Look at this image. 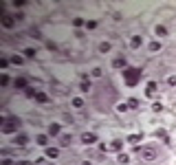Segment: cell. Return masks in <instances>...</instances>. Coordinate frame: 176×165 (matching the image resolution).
<instances>
[{"mask_svg":"<svg viewBox=\"0 0 176 165\" xmlns=\"http://www.w3.org/2000/svg\"><path fill=\"white\" fill-rule=\"evenodd\" d=\"M134 152H139L141 158H145V161H154V158H156V148H150V145H145V148H134Z\"/></svg>","mask_w":176,"mask_h":165,"instance_id":"obj_3","label":"cell"},{"mask_svg":"<svg viewBox=\"0 0 176 165\" xmlns=\"http://www.w3.org/2000/svg\"><path fill=\"white\" fill-rule=\"evenodd\" d=\"M0 16H2V26L5 29H11V26L16 24V18H11L9 13H5V9H0Z\"/></svg>","mask_w":176,"mask_h":165,"instance_id":"obj_4","label":"cell"},{"mask_svg":"<svg viewBox=\"0 0 176 165\" xmlns=\"http://www.w3.org/2000/svg\"><path fill=\"white\" fill-rule=\"evenodd\" d=\"M26 84H29V82H26V77H18V79H16V88H24V90H26Z\"/></svg>","mask_w":176,"mask_h":165,"instance_id":"obj_10","label":"cell"},{"mask_svg":"<svg viewBox=\"0 0 176 165\" xmlns=\"http://www.w3.org/2000/svg\"><path fill=\"white\" fill-rule=\"evenodd\" d=\"M141 42H143L141 35H134L132 40H130V46H132V49H139V46H141Z\"/></svg>","mask_w":176,"mask_h":165,"instance_id":"obj_8","label":"cell"},{"mask_svg":"<svg viewBox=\"0 0 176 165\" xmlns=\"http://www.w3.org/2000/svg\"><path fill=\"white\" fill-rule=\"evenodd\" d=\"M73 26H77V29L84 26V20H82V18H75V20H73Z\"/></svg>","mask_w":176,"mask_h":165,"instance_id":"obj_22","label":"cell"},{"mask_svg":"<svg viewBox=\"0 0 176 165\" xmlns=\"http://www.w3.org/2000/svg\"><path fill=\"white\" fill-rule=\"evenodd\" d=\"M73 106H75V108H82V106H84V99H82V97H75V99H73Z\"/></svg>","mask_w":176,"mask_h":165,"instance_id":"obj_16","label":"cell"},{"mask_svg":"<svg viewBox=\"0 0 176 165\" xmlns=\"http://www.w3.org/2000/svg\"><path fill=\"white\" fill-rule=\"evenodd\" d=\"M156 95V82H150L145 86V97H154Z\"/></svg>","mask_w":176,"mask_h":165,"instance_id":"obj_5","label":"cell"},{"mask_svg":"<svg viewBox=\"0 0 176 165\" xmlns=\"http://www.w3.org/2000/svg\"><path fill=\"white\" fill-rule=\"evenodd\" d=\"M24 55H26V57H35V49H26Z\"/></svg>","mask_w":176,"mask_h":165,"instance_id":"obj_24","label":"cell"},{"mask_svg":"<svg viewBox=\"0 0 176 165\" xmlns=\"http://www.w3.org/2000/svg\"><path fill=\"white\" fill-rule=\"evenodd\" d=\"M2 165H13V163H11V158H5V161H2Z\"/></svg>","mask_w":176,"mask_h":165,"instance_id":"obj_32","label":"cell"},{"mask_svg":"<svg viewBox=\"0 0 176 165\" xmlns=\"http://www.w3.org/2000/svg\"><path fill=\"white\" fill-rule=\"evenodd\" d=\"M167 84L169 86H176V77H167Z\"/></svg>","mask_w":176,"mask_h":165,"instance_id":"obj_31","label":"cell"},{"mask_svg":"<svg viewBox=\"0 0 176 165\" xmlns=\"http://www.w3.org/2000/svg\"><path fill=\"white\" fill-rule=\"evenodd\" d=\"M82 141H84V143H95V141H97V134H92V132H84V134H82Z\"/></svg>","mask_w":176,"mask_h":165,"instance_id":"obj_7","label":"cell"},{"mask_svg":"<svg viewBox=\"0 0 176 165\" xmlns=\"http://www.w3.org/2000/svg\"><path fill=\"white\" fill-rule=\"evenodd\" d=\"M26 143H29V139H26L24 134H20V137H16V145H20V148H24Z\"/></svg>","mask_w":176,"mask_h":165,"instance_id":"obj_9","label":"cell"},{"mask_svg":"<svg viewBox=\"0 0 176 165\" xmlns=\"http://www.w3.org/2000/svg\"><path fill=\"white\" fill-rule=\"evenodd\" d=\"M112 68H126V57H123V55L115 57L112 59Z\"/></svg>","mask_w":176,"mask_h":165,"instance_id":"obj_6","label":"cell"},{"mask_svg":"<svg viewBox=\"0 0 176 165\" xmlns=\"http://www.w3.org/2000/svg\"><path fill=\"white\" fill-rule=\"evenodd\" d=\"M59 130H62V128H59V123H51L49 134H53V137H55V134H59Z\"/></svg>","mask_w":176,"mask_h":165,"instance_id":"obj_11","label":"cell"},{"mask_svg":"<svg viewBox=\"0 0 176 165\" xmlns=\"http://www.w3.org/2000/svg\"><path fill=\"white\" fill-rule=\"evenodd\" d=\"M152 110H154V112H161V110H163V106H161L159 101H156V104H154V106H152Z\"/></svg>","mask_w":176,"mask_h":165,"instance_id":"obj_29","label":"cell"},{"mask_svg":"<svg viewBox=\"0 0 176 165\" xmlns=\"http://www.w3.org/2000/svg\"><path fill=\"white\" fill-rule=\"evenodd\" d=\"M123 77H126L128 86H136L139 84V77H141V71L139 68H126L123 71Z\"/></svg>","mask_w":176,"mask_h":165,"instance_id":"obj_1","label":"cell"},{"mask_svg":"<svg viewBox=\"0 0 176 165\" xmlns=\"http://www.w3.org/2000/svg\"><path fill=\"white\" fill-rule=\"evenodd\" d=\"M121 148H123V143H121V141H112V145H110V150H121Z\"/></svg>","mask_w":176,"mask_h":165,"instance_id":"obj_17","label":"cell"},{"mask_svg":"<svg viewBox=\"0 0 176 165\" xmlns=\"http://www.w3.org/2000/svg\"><path fill=\"white\" fill-rule=\"evenodd\" d=\"M18 165H31V163H29V161H20Z\"/></svg>","mask_w":176,"mask_h":165,"instance_id":"obj_33","label":"cell"},{"mask_svg":"<svg viewBox=\"0 0 176 165\" xmlns=\"http://www.w3.org/2000/svg\"><path fill=\"white\" fill-rule=\"evenodd\" d=\"M82 90H84V92H88V90H90V84L86 82V79H84V82H82Z\"/></svg>","mask_w":176,"mask_h":165,"instance_id":"obj_25","label":"cell"},{"mask_svg":"<svg viewBox=\"0 0 176 165\" xmlns=\"http://www.w3.org/2000/svg\"><path fill=\"white\" fill-rule=\"evenodd\" d=\"M46 154H49L51 158H55V156H57V154H59V152H57V150H55V148H46Z\"/></svg>","mask_w":176,"mask_h":165,"instance_id":"obj_18","label":"cell"},{"mask_svg":"<svg viewBox=\"0 0 176 165\" xmlns=\"http://www.w3.org/2000/svg\"><path fill=\"white\" fill-rule=\"evenodd\" d=\"M99 51H101V53H108V51H110V44H108V42H101V44H99Z\"/></svg>","mask_w":176,"mask_h":165,"instance_id":"obj_15","label":"cell"},{"mask_svg":"<svg viewBox=\"0 0 176 165\" xmlns=\"http://www.w3.org/2000/svg\"><path fill=\"white\" fill-rule=\"evenodd\" d=\"M0 84H2V86H7V84H9V75H2V77H0Z\"/></svg>","mask_w":176,"mask_h":165,"instance_id":"obj_26","label":"cell"},{"mask_svg":"<svg viewBox=\"0 0 176 165\" xmlns=\"http://www.w3.org/2000/svg\"><path fill=\"white\" fill-rule=\"evenodd\" d=\"M22 62H24V59L20 57V55H13V57H11V64H16V66H20Z\"/></svg>","mask_w":176,"mask_h":165,"instance_id":"obj_20","label":"cell"},{"mask_svg":"<svg viewBox=\"0 0 176 165\" xmlns=\"http://www.w3.org/2000/svg\"><path fill=\"white\" fill-rule=\"evenodd\" d=\"M128 141H130V143H139V141H141V134H130Z\"/></svg>","mask_w":176,"mask_h":165,"instance_id":"obj_14","label":"cell"},{"mask_svg":"<svg viewBox=\"0 0 176 165\" xmlns=\"http://www.w3.org/2000/svg\"><path fill=\"white\" fill-rule=\"evenodd\" d=\"M35 141H38L40 145H46V137H44V134H38V137H35Z\"/></svg>","mask_w":176,"mask_h":165,"instance_id":"obj_21","label":"cell"},{"mask_svg":"<svg viewBox=\"0 0 176 165\" xmlns=\"http://www.w3.org/2000/svg\"><path fill=\"white\" fill-rule=\"evenodd\" d=\"M18 125H20V119H16V117H7V119H2V132H5V134L16 132Z\"/></svg>","mask_w":176,"mask_h":165,"instance_id":"obj_2","label":"cell"},{"mask_svg":"<svg viewBox=\"0 0 176 165\" xmlns=\"http://www.w3.org/2000/svg\"><path fill=\"white\" fill-rule=\"evenodd\" d=\"M161 49V42H152L150 44V51H159Z\"/></svg>","mask_w":176,"mask_h":165,"instance_id":"obj_23","label":"cell"},{"mask_svg":"<svg viewBox=\"0 0 176 165\" xmlns=\"http://www.w3.org/2000/svg\"><path fill=\"white\" fill-rule=\"evenodd\" d=\"M128 106H130V108H139V101H136V99H130V101H128Z\"/></svg>","mask_w":176,"mask_h":165,"instance_id":"obj_27","label":"cell"},{"mask_svg":"<svg viewBox=\"0 0 176 165\" xmlns=\"http://www.w3.org/2000/svg\"><path fill=\"white\" fill-rule=\"evenodd\" d=\"M86 26H88V29H95V26H97V22H95V20H88V22H86Z\"/></svg>","mask_w":176,"mask_h":165,"instance_id":"obj_30","label":"cell"},{"mask_svg":"<svg viewBox=\"0 0 176 165\" xmlns=\"http://www.w3.org/2000/svg\"><path fill=\"white\" fill-rule=\"evenodd\" d=\"M35 95H38V92H35L33 88H26V97H33L35 99Z\"/></svg>","mask_w":176,"mask_h":165,"instance_id":"obj_28","label":"cell"},{"mask_svg":"<svg viewBox=\"0 0 176 165\" xmlns=\"http://www.w3.org/2000/svg\"><path fill=\"white\" fill-rule=\"evenodd\" d=\"M35 99H38L40 104H46V101H49V95H46V92H38V95H35Z\"/></svg>","mask_w":176,"mask_h":165,"instance_id":"obj_12","label":"cell"},{"mask_svg":"<svg viewBox=\"0 0 176 165\" xmlns=\"http://www.w3.org/2000/svg\"><path fill=\"white\" fill-rule=\"evenodd\" d=\"M119 163H121V165L130 163V156H128V154H119Z\"/></svg>","mask_w":176,"mask_h":165,"instance_id":"obj_19","label":"cell"},{"mask_svg":"<svg viewBox=\"0 0 176 165\" xmlns=\"http://www.w3.org/2000/svg\"><path fill=\"white\" fill-rule=\"evenodd\" d=\"M154 31H156V35H161V38H163V35H167V29H165V26H161V24H156Z\"/></svg>","mask_w":176,"mask_h":165,"instance_id":"obj_13","label":"cell"}]
</instances>
